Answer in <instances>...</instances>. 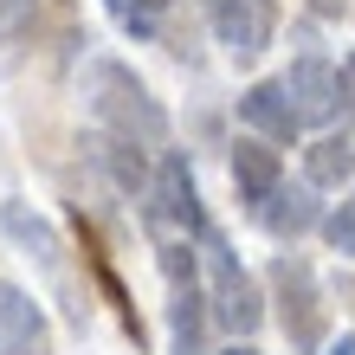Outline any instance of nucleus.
Segmentation results:
<instances>
[{
    "label": "nucleus",
    "mask_w": 355,
    "mask_h": 355,
    "mask_svg": "<svg viewBox=\"0 0 355 355\" xmlns=\"http://www.w3.org/2000/svg\"><path fill=\"white\" fill-rule=\"evenodd\" d=\"M85 97H91V110H97L103 130H116V136H130V142H149V149L168 142V110L149 97V85H142L130 65L97 58V65L85 71Z\"/></svg>",
    "instance_id": "1"
},
{
    "label": "nucleus",
    "mask_w": 355,
    "mask_h": 355,
    "mask_svg": "<svg viewBox=\"0 0 355 355\" xmlns=\"http://www.w3.org/2000/svg\"><path fill=\"white\" fill-rule=\"evenodd\" d=\"M207 239V278H214V317L233 329V336H252V329L265 323V297H259V284L245 278V265L220 245V233H200Z\"/></svg>",
    "instance_id": "2"
},
{
    "label": "nucleus",
    "mask_w": 355,
    "mask_h": 355,
    "mask_svg": "<svg viewBox=\"0 0 355 355\" xmlns=\"http://www.w3.org/2000/svg\"><path fill=\"white\" fill-rule=\"evenodd\" d=\"M149 226H155L162 245H168V239H194V233H207V226H200L194 175H187L181 155H162V168H155V181H149Z\"/></svg>",
    "instance_id": "3"
},
{
    "label": "nucleus",
    "mask_w": 355,
    "mask_h": 355,
    "mask_svg": "<svg viewBox=\"0 0 355 355\" xmlns=\"http://www.w3.org/2000/svg\"><path fill=\"white\" fill-rule=\"evenodd\" d=\"M271 284H278V317H284V336L297 349H317L323 343V304H317V278H310L304 259H278L271 265Z\"/></svg>",
    "instance_id": "4"
},
{
    "label": "nucleus",
    "mask_w": 355,
    "mask_h": 355,
    "mask_svg": "<svg viewBox=\"0 0 355 355\" xmlns=\"http://www.w3.org/2000/svg\"><path fill=\"white\" fill-rule=\"evenodd\" d=\"M271 26H278L271 0H214V33L233 58H259L271 46Z\"/></svg>",
    "instance_id": "5"
},
{
    "label": "nucleus",
    "mask_w": 355,
    "mask_h": 355,
    "mask_svg": "<svg viewBox=\"0 0 355 355\" xmlns=\"http://www.w3.org/2000/svg\"><path fill=\"white\" fill-rule=\"evenodd\" d=\"M284 91H291L297 123H329L336 103H343V71H329L323 58H297V65L284 71Z\"/></svg>",
    "instance_id": "6"
},
{
    "label": "nucleus",
    "mask_w": 355,
    "mask_h": 355,
    "mask_svg": "<svg viewBox=\"0 0 355 355\" xmlns=\"http://www.w3.org/2000/svg\"><path fill=\"white\" fill-rule=\"evenodd\" d=\"M239 116L252 123V130H259L265 142H291V136L304 130V123H297V110H291V91H284V78H278V85H252V91L239 97Z\"/></svg>",
    "instance_id": "7"
},
{
    "label": "nucleus",
    "mask_w": 355,
    "mask_h": 355,
    "mask_svg": "<svg viewBox=\"0 0 355 355\" xmlns=\"http://www.w3.org/2000/svg\"><path fill=\"white\" fill-rule=\"evenodd\" d=\"M233 187H239V200H252V207H265L278 194V149H271L265 136L233 149Z\"/></svg>",
    "instance_id": "8"
},
{
    "label": "nucleus",
    "mask_w": 355,
    "mask_h": 355,
    "mask_svg": "<svg viewBox=\"0 0 355 355\" xmlns=\"http://www.w3.org/2000/svg\"><path fill=\"white\" fill-rule=\"evenodd\" d=\"M304 175H310V187H343V181H355V130L317 136L304 149Z\"/></svg>",
    "instance_id": "9"
},
{
    "label": "nucleus",
    "mask_w": 355,
    "mask_h": 355,
    "mask_svg": "<svg viewBox=\"0 0 355 355\" xmlns=\"http://www.w3.org/2000/svg\"><path fill=\"white\" fill-rule=\"evenodd\" d=\"M91 155H97V168L110 175L123 194H149V181H155V175L142 168V155H136V142H130V136H116V130H110V136H91Z\"/></svg>",
    "instance_id": "10"
},
{
    "label": "nucleus",
    "mask_w": 355,
    "mask_h": 355,
    "mask_svg": "<svg viewBox=\"0 0 355 355\" xmlns=\"http://www.w3.org/2000/svg\"><path fill=\"white\" fill-rule=\"evenodd\" d=\"M259 214H265V226H271L278 239H297V233H310V226L323 220V207H317V194H310V187H278Z\"/></svg>",
    "instance_id": "11"
},
{
    "label": "nucleus",
    "mask_w": 355,
    "mask_h": 355,
    "mask_svg": "<svg viewBox=\"0 0 355 355\" xmlns=\"http://www.w3.org/2000/svg\"><path fill=\"white\" fill-rule=\"evenodd\" d=\"M0 226H7V239H19V245H26V252H39V259H58V239H52V226L46 220H39V214H26V207H19V200H7V207H0Z\"/></svg>",
    "instance_id": "12"
},
{
    "label": "nucleus",
    "mask_w": 355,
    "mask_h": 355,
    "mask_svg": "<svg viewBox=\"0 0 355 355\" xmlns=\"http://www.w3.org/2000/svg\"><path fill=\"white\" fill-rule=\"evenodd\" d=\"M33 329H46V323H39V304L19 284H0V349L19 343V336H33Z\"/></svg>",
    "instance_id": "13"
},
{
    "label": "nucleus",
    "mask_w": 355,
    "mask_h": 355,
    "mask_svg": "<svg viewBox=\"0 0 355 355\" xmlns=\"http://www.w3.org/2000/svg\"><path fill=\"white\" fill-rule=\"evenodd\" d=\"M200 291H194V278L187 284H175V355H207L200 349Z\"/></svg>",
    "instance_id": "14"
},
{
    "label": "nucleus",
    "mask_w": 355,
    "mask_h": 355,
    "mask_svg": "<svg viewBox=\"0 0 355 355\" xmlns=\"http://www.w3.org/2000/svg\"><path fill=\"white\" fill-rule=\"evenodd\" d=\"M323 233H329V245H336L343 259H355V194H349V200L336 207V214L323 220Z\"/></svg>",
    "instance_id": "15"
},
{
    "label": "nucleus",
    "mask_w": 355,
    "mask_h": 355,
    "mask_svg": "<svg viewBox=\"0 0 355 355\" xmlns=\"http://www.w3.org/2000/svg\"><path fill=\"white\" fill-rule=\"evenodd\" d=\"M33 13H39V0H0V39L26 33V26H33Z\"/></svg>",
    "instance_id": "16"
},
{
    "label": "nucleus",
    "mask_w": 355,
    "mask_h": 355,
    "mask_svg": "<svg viewBox=\"0 0 355 355\" xmlns=\"http://www.w3.org/2000/svg\"><path fill=\"white\" fill-rule=\"evenodd\" d=\"M0 355H52V343H46V329H33V336H19V343H7Z\"/></svg>",
    "instance_id": "17"
},
{
    "label": "nucleus",
    "mask_w": 355,
    "mask_h": 355,
    "mask_svg": "<svg viewBox=\"0 0 355 355\" xmlns=\"http://www.w3.org/2000/svg\"><path fill=\"white\" fill-rule=\"evenodd\" d=\"M343 103H349V116H355V52H349V65H343Z\"/></svg>",
    "instance_id": "18"
},
{
    "label": "nucleus",
    "mask_w": 355,
    "mask_h": 355,
    "mask_svg": "<svg viewBox=\"0 0 355 355\" xmlns=\"http://www.w3.org/2000/svg\"><path fill=\"white\" fill-rule=\"evenodd\" d=\"M329 355H355V336H343V343H336V349H329Z\"/></svg>",
    "instance_id": "19"
},
{
    "label": "nucleus",
    "mask_w": 355,
    "mask_h": 355,
    "mask_svg": "<svg viewBox=\"0 0 355 355\" xmlns=\"http://www.w3.org/2000/svg\"><path fill=\"white\" fill-rule=\"evenodd\" d=\"M136 7H175V0H136Z\"/></svg>",
    "instance_id": "20"
},
{
    "label": "nucleus",
    "mask_w": 355,
    "mask_h": 355,
    "mask_svg": "<svg viewBox=\"0 0 355 355\" xmlns=\"http://www.w3.org/2000/svg\"><path fill=\"white\" fill-rule=\"evenodd\" d=\"M220 355H252V349H220Z\"/></svg>",
    "instance_id": "21"
}]
</instances>
